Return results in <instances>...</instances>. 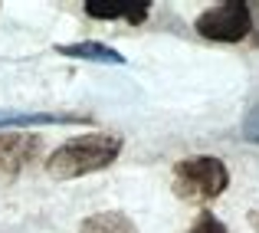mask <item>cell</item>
I'll list each match as a JSON object with an SVG mask.
<instances>
[{
	"mask_svg": "<svg viewBox=\"0 0 259 233\" xmlns=\"http://www.w3.org/2000/svg\"><path fill=\"white\" fill-rule=\"evenodd\" d=\"M243 135H246L253 145H259V102L246 112V119H243Z\"/></svg>",
	"mask_w": 259,
	"mask_h": 233,
	"instance_id": "obj_10",
	"label": "cell"
},
{
	"mask_svg": "<svg viewBox=\"0 0 259 233\" xmlns=\"http://www.w3.org/2000/svg\"><path fill=\"white\" fill-rule=\"evenodd\" d=\"M194 30L203 40H213V43H240L253 30V10H249L246 0H227V4L203 10L194 20Z\"/></svg>",
	"mask_w": 259,
	"mask_h": 233,
	"instance_id": "obj_3",
	"label": "cell"
},
{
	"mask_svg": "<svg viewBox=\"0 0 259 233\" xmlns=\"http://www.w3.org/2000/svg\"><path fill=\"white\" fill-rule=\"evenodd\" d=\"M79 233H138V227H135L132 217H125L121 210H105V214L85 217Z\"/></svg>",
	"mask_w": 259,
	"mask_h": 233,
	"instance_id": "obj_7",
	"label": "cell"
},
{
	"mask_svg": "<svg viewBox=\"0 0 259 233\" xmlns=\"http://www.w3.org/2000/svg\"><path fill=\"white\" fill-rule=\"evenodd\" d=\"M0 7H4V4H0Z\"/></svg>",
	"mask_w": 259,
	"mask_h": 233,
	"instance_id": "obj_11",
	"label": "cell"
},
{
	"mask_svg": "<svg viewBox=\"0 0 259 233\" xmlns=\"http://www.w3.org/2000/svg\"><path fill=\"white\" fill-rule=\"evenodd\" d=\"M59 122H85L82 115H56V112H0L4 125H59Z\"/></svg>",
	"mask_w": 259,
	"mask_h": 233,
	"instance_id": "obj_8",
	"label": "cell"
},
{
	"mask_svg": "<svg viewBox=\"0 0 259 233\" xmlns=\"http://www.w3.org/2000/svg\"><path fill=\"white\" fill-rule=\"evenodd\" d=\"M187 233H230V230H227V223L217 220L213 214H200V217H197V223Z\"/></svg>",
	"mask_w": 259,
	"mask_h": 233,
	"instance_id": "obj_9",
	"label": "cell"
},
{
	"mask_svg": "<svg viewBox=\"0 0 259 233\" xmlns=\"http://www.w3.org/2000/svg\"><path fill=\"white\" fill-rule=\"evenodd\" d=\"M56 53L76 56V59H92V63H112V66L128 63L118 50H112V46H105V43H92V40H85V43H63V46H56Z\"/></svg>",
	"mask_w": 259,
	"mask_h": 233,
	"instance_id": "obj_6",
	"label": "cell"
},
{
	"mask_svg": "<svg viewBox=\"0 0 259 233\" xmlns=\"http://www.w3.org/2000/svg\"><path fill=\"white\" fill-rule=\"evenodd\" d=\"M171 187H174V194L187 204H210L230 187V171H227V164L213 154L184 158V161L174 164Z\"/></svg>",
	"mask_w": 259,
	"mask_h": 233,
	"instance_id": "obj_2",
	"label": "cell"
},
{
	"mask_svg": "<svg viewBox=\"0 0 259 233\" xmlns=\"http://www.w3.org/2000/svg\"><path fill=\"white\" fill-rule=\"evenodd\" d=\"M82 7L92 20H125V23H132V26L145 23L148 13H151V4H148V0H138V4H132V0H112V4L85 0Z\"/></svg>",
	"mask_w": 259,
	"mask_h": 233,
	"instance_id": "obj_5",
	"label": "cell"
},
{
	"mask_svg": "<svg viewBox=\"0 0 259 233\" xmlns=\"http://www.w3.org/2000/svg\"><path fill=\"white\" fill-rule=\"evenodd\" d=\"M43 151V138L39 135H23V132H10L0 135V177L10 181L17 177L26 164H33Z\"/></svg>",
	"mask_w": 259,
	"mask_h": 233,
	"instance_id": "obj_4",
	"label": "cell"
},
{
	"mask_svg": "<svg viewBox=\"0 0 259 233\" xmlns=\"http://www.w3.org/2000/svg\"><path fill=\"white\" fill-rule=\"evenodd\" d=\"M118 154H121L118 135H105V132L79 135V138H69L50 154L46 174L56 177V181H72V177L92 174V171H105L108 164H115Z\"/></svg>",
	"mask_w": 259,
	"mask_h": 233,
	"instance_id": "obj_1",
	"label": "cell"
}]
</instances>
